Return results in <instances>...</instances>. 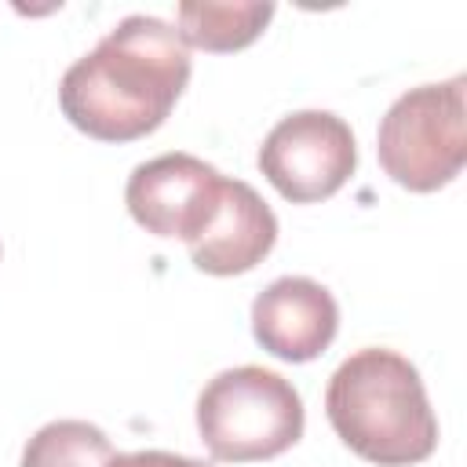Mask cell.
Instances as JSON below:
<instances>
[{
  "mask_svg": "<svg viewBox=\"0 0 467 467\" xmlns=\"http://www.w3.org/2000/svg\"><path fill=\"white\" fill-rule=\"evenodd\" d=\"M270 18H274V4H263V0H226V4L182 0L175 7L182 44L197 51H215V55L248 47L252 40H259Z\"/></svg>",
  "mask_w": 467,
  "mask_h": 467,
  "instance_id": "cell-9",
  "label": "cell"
},
{
  "mask_svg": "<svg viewBox=\"0 0 467 467\" xmlns=\"http://www.w3.org/2000/svg\"><path fill=\"white\" fill-rule=\"evenodd\" d=\"M339 441L376 467H412L438 449V416L409 358L387 347L354 350L325 387Z\"/></svg>",
  "mask_w": 467,
  "mask_h": 467,
  "instance_id": "cell-2",
  "label": "cell"
},
{
  "mask_svg": "<svg viewBox=\"0 0 467 467\" xmlns=\"http://www.w3.org/2000/svg\"><path fill=\"white\" fill-rule=\"evenodd\" d=\"M303 423L299 390L263 365L223 368L197 398L201 441L223 463L274 460L303 438Z\"/></svg>",
  "mask_w": 467,
  "mask_h": 467,
  "instance_id": "cell-3",
  "label": "cell"
},
{
  "mask_svg": "<svg viewBox=\"0 0 467 467\" xmlns=\"http://www.w3.org/2000/svg\"><path fill=\"white\" fill-rule=\"evenodd\" d=\"M113 445L102 427L88 420H51L22 449L18 467H106Z\"/></svg>",
  "mask_w": 467,
  "mask_h": 467,
  "instance_id": "cell-10",
  "label": "cell"
},
{
  "mask_svg": "<svg viewBox=\"0 0 467 467\" xmlns=\"http://www.w3.org/2000/svg\"><path fill=\"white\" fill-rule=\"evenodd\" d=\"M106 467H212L204 460L182 456V452H164V449H139V452H113Z\"/></svg>",
  "mask_w": 467,
  "mask_h": 467,
  "instance_id": "cell-11",
  "label": "cell"
},
{
  "mask_svg": "<svg viewBox=\"0 0 467 467\" xmlns=\"http://www.w3.org/2000/svg\"><path fill=\"white\" fill-rule=\"evenodd\" d=\"M358 168V142L343 117L328 109H299L281 117L263 146L259 171L292 204H314L343 190Z\"/></svg>",
  "mask_w": 467,
  "mask_h": 467,
  "instance_id": "cell-5",
  "label": "cell"
},
{
  "mask_svg": "<svg viewBox=\"0 0 467 467\" xmlns=\"http://www.w3.org/2000/svg\"><path fill=\"white\" fill-rule=\"evenodd\" d=\"M467 77L409 88L390 102L376 131L383 171L412 190L434 193L449 186L467 161Z\"/></svg>",
  "mask_w": 467,
  "mask_h": 467,
  "instance_id": "cell-4",
  "label": "cell"
},
{
  "mask_svg": "<svg viewBox=\"0 0 467 467\" xmlns=\"http://www.w3.org/2000/svg\"><path fill=\"white\" fill-rule=\"evenodd\" d=\"M274 241H277L274 208L244 179H226L215 219L204 226L197 241L186 244V252L201 274L234 277L259 266L270 255Z\"/></svg>",
  "mask_w": 467,
  "mask_h": 467,
  "instance_id": "cell-8",
  "label": "cell"
},
{
  "mask_svg": "<svg viewBox=\"0 0 467 467\" xmlns=\"http://www.w3.org/2000/svg\"><path fill=\"white\" fill-rule=\"evenodd\" d=\"M339 332V306L325 285L314 277H277L252 303V336L255 343L292 365L314 361L332 347Z\"/></svg>",
  "mask_w": 467,
  "mask_h": 467,
  "instance_id": "cell-7",
  "label": "cell"
},
{
  "mask_svg": "<svg viewBox=\"0 0 467 467\" xmlns=\"http://www.w3.org/2000/svg\"><path fill=\"white\" fill-rule=\"evenodd\" d=\"M226 179L215 164L193 153H161L128 175L124 204L131 219L153 237L197 241L215 219Z\"/></svg>",
  "mask_w": 467,
  "mask_h": 467,
  "instance_id": "cell-6",
  "label": "cell"
},
{
  "mask_svg": "<svg viewBox=\"0 0 467 467\" xmlns=\"http://www.w3.org/2000/svg\"><path fill=\"white\" fill-rule=\"evenodd\" d=\"M186 84L190 47L179 29L157 15H128L66 69L58 106L77 131L131 142L168 120Z\"/></svg>",
  "mask_w": 467,
  "mask_h": 467,
  "instance_id": "cell-1",
  "label": "cell"
}]
</instances>
